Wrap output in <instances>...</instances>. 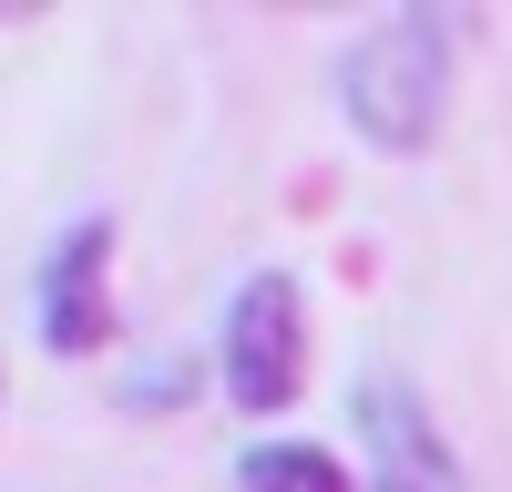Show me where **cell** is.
Returning a JSON list of instances; mask_svg holds the SVG:
<instances>
[{
    "label": "cell",
    "instance_id": "cell-3",
    "mask_svg": "<svg viewBox=\"0 0 512 492\" xmlns=\"http://www.w3.org/2000/svg\"><path fill=\"white\" fill-rule=\"evenodd\" d=\"M103 339H113V216H82L62 226L52 267H41V349L82 359Z\"/></svg>",
    "mask_w": 512,
    "mask_h": 492
},
{
    "label": "cell",
    "instance_id": "cell-1",
    "mask_svg": "<svg viewBox=\"0 0 512 492\" xmlns=\"http://www.w3.org/2000/svg\"><path fill=\"white\" fill-rule=\"evenodd\" d=\"M461 52V21L451 11H390L349 41V62H338V113H349V134L379 144V154H431L441 113H451V62Z\"/></svg>",
    "mask_w": 512,
    "mask_h": 492
},
{
    "label": "cell",
    "instance_id": "cell-4",
    "mask_svg": "<svg viewBox=\"0 0 512 492\" xmlns=\"http://www.w3.org/2000/svg\"><path fill=\"white\" fill-rule=\"evenodd\" d=\"M359 431H369V462H379V492H472L451 462V441L431 431V410H420L410 380H359Z\"/></svg>",
    "mask_w": 512,
    "mask_h": 492
},
{
    "label": "cell",
    "instance_id": "cell-2",
    "mask_svg": "<svg viewBox=\"0 0 512 492\" xmlns=\"http://www.w3.org/2000/svg\"><path fill=\"white\" fill-rule=\"evenodd\" d=\"M297 369H308V308H297V277L256 267L226 298V400L236 410H287Z\"/></svg>",
    "mask_w": 512,
    "mask_h": 492
},
{
    "label": "cell",
    "instance_id": "cell-5",
    "mask_svg": "<svg viewBox=\"0 0 512 492\" xmlns=\"http://www.w3.org/2000/svg\"><path fill=\"white\" fill-rule=\"evenodd\" d=\"M236 482L246 492H349V472H338L318 441H256L236 462Z\"/></svg>",
    "mask_w": 512,
    "mask_h": 492
}]
</instances>
